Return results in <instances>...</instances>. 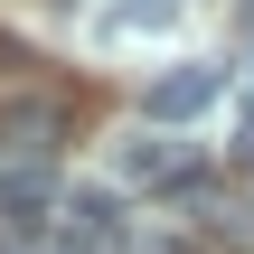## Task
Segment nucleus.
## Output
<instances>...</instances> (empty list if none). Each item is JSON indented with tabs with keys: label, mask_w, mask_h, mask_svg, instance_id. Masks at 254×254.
<instances>
[{
	"label": "nucleus",
	"mask_w": 254,
	"mask_h": 254,
	"mask_svg": "<svg viewBox=\"0 0 254 254\" xmlns=\"http://www.w3.org/2000/svg\"><path fill=\"white\" fill-rule=\"evenodd\" d=\"M113 170H123L132 189H189V141H170V132H132V141H113Z\"/></svg>",
	"instance_id": "nucleus-1"
},
{
	"label": "nucleus",
	"mask_w": 254,
	"mask_h": 254,
	"mask_svg": "<svg viewBox=\"0 0 254 254\" xmlns=\"http://www.w3.org/2000/svg\"><path fill=\"white\" fill-rule=\"evenodd\" d=\"M217 94H226V75H217V66H170V75L151 85V123H198Z\"/></svg>",
	"instance_id": "nucleus-2"
},
{
	"label": "nucleus",
	"mask_w": 254,
	"mask_h": 254,
	"mask_svg": "<svg viewBox=\"0 0 254 254\" xmlns=\"http://www.w3.org/2000/svg\"><path fill=\"white\" fill-rule=\"evenodd\" d=\"M94 28H104V38H170V28H179V0H113Z\"/></svg>",
	"instance_id": "nucleus-3"
},
{
	"label": "nucleus",
	"mask_w": 254,
	"mask_h": 254,
	"mask_svg": "<svg viewBox=\"0 0 254 254\" xmlns=\"http://www.w3.org/2000/svg\"><path fill=\"white\" fill-rule=\"evenodd\" d=\"M66 236H75V245H104V236H123V207H113L104 189H75V198H66Z\"/></svg>",
	"instance_id": "nucleus-4"
},
{
	"label": "nucleus",
	"mask_w": 254,
	"mask_h": 254,
	"mask_svg": "<svg viewBox=\"0 0 254 254\" xmlns=\"http://www.w3.org/2000/svg\"><path fill=\"white\" fill-rule=\"evenodd\" d=\"M0 207L19 217V207H47V170H9L0 179Z\"/></svg>",
	"instance_id": "nucleus-5"
},
{
	"label": "nucleus",
	"mask_w": 254,
	"mask_h": 254,
	"mask_svg": "<svg viewBox=\"0 0 254 254\" xmlns=\"http://www.w3.org/2000/svg\"><path fill=\"white\" fill-rule=\"evenodd\" d=\"M236 151H245V160H254V104H245V132H236Z\"/></svg>",
	"instance_id": "nucleus-6"
}]
</instances>
